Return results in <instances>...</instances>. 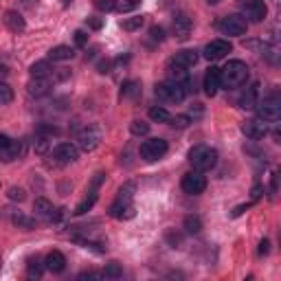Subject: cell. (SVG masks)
Segmentation results:
<instances>
[{
	"instance_id": "1",
	"label": "cell",
	"mask_w": 281,
	"mask_h": 281,
	"mask_svg": "<svg viewBox=\"0 0 281 281\" xmlns=\"http://www.w3.org/2000/svg\"><path fill=\"white\" fill-rule=\"evenodd\" d=\"M246 79H248V66L240 60H231L224 68H220V88L233 90V88L246 84Z\"/></svg>"
},
{
	"instance_id": "2",
	"label": "cell",
	"mask_w": 281,
	"mask_h": 281,
	"mask_svg": "<svg viewBox=\"0 0 281 281\" xmlns=\"http://www.w3.org/2000/svg\"><path fill=\"white\" fill-rule=\"evenodd\" d=\"M189 160L196 172H209L218 162V152L209 145H196L194 150L189 152Z\"/></svg>"
},
{
	"instance_id": "3",
	"label": "cell",
	"mask_w": 281,
	"mask_h": 281,
	"mask_svg": "<svg viewBox=\"0 0 281 281\" xmlns=\"http://www.w3.org/2000/svg\"><path fill=\"white\" fill-rule=\"evenodd\" d=\"M257 114L262 121H277L281 116V99L277 95H270L264 101H257Z\"/></svg>"
},
{
	"instance_id": "4",
	"label": "cell",
	"mask_w": 281,
	"mask_h": 281,
	"mask_svg": "<svg viewBox=\"0 0 281 281\" xmlns=\"http://www.w3.org/2000/svg\"><path fill=\"white\" fill-rule=\"evenodd\" d=\"M167 154V140L165 138H150L140 145V158L147 162H154Z\"/></svg>"
},
{
	"instance_id": "5",
	"label": "cell",
	"mask_w": 281,
	"mask_h": 281,
	"mask_svg": "<svg viewBox=\"0 0 281 281\" xmlns=\"http://www.w3.org/2000/svg\"><path fill=\"white\" fill-rule=\"evenodd\" d=\"M156 97L160 101L167 103H180L184 99V90L180 84H174V81H162V84H156Z\"/></svg>"
},
{
	"instance_id": "6",
	"label": "cell",
	"mask_w": 281,
	"mask_h": 281,
	"mask_svg": "<svg viewBox=\"0 0 281 281\" xmlns=\"http://www.w3.org/2000/svg\"><path fill=\"white\" fill-rule=\"evenodd\" d=\"M218 27H220V31L226 33V35H244L248 29V22L242 16H224L220 20Z\"/></svg>"
},
{
	"instance_id": "7",
	"label": "cell",
	"mask_w": 281,
	"mask_h": 281,
	"mask_svg": "<svg viewBox=\"0 0 281 281\" xmlns=\"http://www.w3.org/2000/svg\"><path fill=\"white\" fill-rule=\"evenodd\" d=\"M206 189V178L202 176V172H189L182 176V191L189 196H198Z\"/></svg>"
},
{
	"instance_id": "8",
	"label": "cell",
	"mask_w": 281,
	"mask_h": 281,
	"mask_svg": "<svg viewBox=\"0 0 281 281\" xmlns=\"http://www.w3.org/2000/svg\"><path fill=\"white\" fill-rule=\"evenodd\" d=\"M240 9L246 13V18H250L253 22H262L266 18V3L264 0H238Z\"/></svg>"
},
{
	"instance_id": "9",
	"label": "cell",
	"mask_w": 281,
	"mask_h": 281,
	"mask_svg": "<svg viewBox=\"0 0 281 281\" xmlns=\"http://www.w3.org/2000/svg\"><path fill=\"white\" fill-rule=\"evenodd\" d=\"M231 42H226V40H213V42H209L204 46V57L209 62H216V60H222L224 55H228L231 53Z\"/></svg>"
},
{
	"instance_id": "10",
	"label": "cell",
	"mask_w": 281,
	"mask_h": 281,
	"mask_svg": "<svg viewBox=\"0 0 281 281\" xmlns=\"http://www.w3.org/2000/svg\"><path fill=\"white\" fill-rule=\"evenodd\" d=\"M77 140H79V147H81L84 152H92L95 147L99 145V140H101V132H99V128L90 125V128H86V130L79 132Z\"/></svg>"
},
{
	"instance_id": "11",
	"label": "cell",
	"mask_w": 281,
	"mask_h": 281,
	"mask_svg": "<svg viewBox=\"0 0 281 281\" xmlns=\"http://www.w3.org/2000/svg\"><path fill=\"white\" fill-rule=\"evenodd\" d=\"M77 147L75 145H71V143H60L53 150V158H55V162L57 165H68V162H73V160H77Z\"/></svg>"
},
{
	"instance_id": "12",
	"label": "cell",
	"mask_w": 281,
	"mask_h": 281,
	"mask_svg": "<svg viewBox=\"0 0 281 281\" xmlns=\"http://www.w3.org/2000/svg\"><path fill=\"white\" fill-rule=\"evenodd\" d=\"M242 130H244V134H246L248 138H253V140H260V138H264L266 134H268V125H266L262 119H248V121H244Z\"/></svg>"
},
{
	"instance_id": "13",
	"label": "cell",
	"mask_w": 281,
	"mask_h": 281,
	"mask_svg": "<svg viewBox=\"0 0 281 281\" xmlns=\"http://www.w3.org/2000/svg\"><path fill=\"white\" fill-rule=\"evenodd\" d=\"M27 90L35 99H38V97H46V95L51 92V81H49V77H33L31 81H29Z\"/></svg>"
},
{
	"instance_id": "14",
	"label": "cell",
	"mask_w": 281,
	"mask_h": 281,
	"mask_svg": "<svg viewBox=\"0 0 281 281\" xmlns=\"http://www.w3.org/2000/svg\"><path fill=\"white\" fill-rule=\"evenodd\" d=\"M110 216L116 218V220H128L134 216V206H132V200H121L116 198V202L110 206Z\"/></svg>"
},
{
	"instance_id": "15",
	"label": "cell",
	"mask_w": 281,
	"mask_h": 281,
	"mask_svg": "<svg viewBox=\"0 0 281 281\" xmlns=\"http://www.w3.org/2000/svg\"><path fill=\"white\" fill-rule=\"evenodd\" d=\"M202 88L209 97H216L218 90H220V68L211 66V68L204 73V86Z\"/></svg>"
},
{
	"instance_id": "16",
	"label": "cell",
	"mask_w": 281,
	"mask_h": 281,
	"mask_svg": "<svg viewBox=\"0 0 281 281\" xmlns=\"http://www.w3.org/2000/svg\"><path fill=\"white\" fill-rule=\"evenodd\" d=\"M191 29H194V22H191L189 16H184V13H180V16H176L174 20V35L178 40H187L191 35Z\"/></svg>"
},
{
	"instance_id": "17",
	"label": "cell",
	"mask_w": 281,
	"mask_h": 281,
	"mask_svg": "<svg viewBox=\"0 0 281 281\" xmlns=\"http://www.w3.org/2000/svg\"><path fill=\"white\" fill-rule=\"evenodd\" d=\"M44 268L57 275V272H62L66 268V257L60 253V250H51L46 255V260H44Z\"/></svg>"
},
{
	"instance_id": "18",
	"label": "cell",
	"mask_w": 281,
	"mask_h": 281,
	"mask_svg": "<svg viewBox=\"0 0 281 281\" xmlns=\"http://www.w3.org/2000/svg\"><path fill=\"white\" fill-rule=\"evenodd\" d=\"M198 60H200V55H198V51H178V53L174 55V64L178 66H184V68H194V66L198 64Z\"/></svg>"
},
{
	"instance_id": "19",
	"label": "cell",
	"mask_w": 281,
	"mask_h": 281,
	"mask_svg": "<svg viewBox=\"0 0 281 281\" xmlns=\"http://www.w3.org/2000/svg\"><path fill=\"white\" fill-rule=\"evenodd\" d=\"M22 154V145L18 143V140H9L7 145L0 147V160L3 162H11V160H16L18 156Z\"/></svg>"
},
{
	"instance_id": "20",
	"label": "cell",
	"mask_w": 281,
	"mask_h": 281,
	"mask_svg": "<svg viewBox=\"0 0 281 281\" xmlns=\"http://www.w3.org/2000/svg\"><path fill=\"white\" fill-rule=\"evenodd\" d=\"M189 68H184V66H178V64H174V62H169L167 64V77L169 81H174V84H184V81L189 79Z\"/></svg>"
},
{
	"instance_id": "21",
	"label": "cell",
	"mask_w": 281,
	"mask_h": 281,
	"mask_svg": "<svg viewBox=\"0 0 281 281\" xmlns=\"http://www.w3.org/2000/svg\"><path fill=\"white\" fill-rule=\"evenodd\" d=\"M5 25H7V29H9V31H13V33L25 31V18H22L18 11H7V13H5Z\"/></svg>"
},
{
	"instance_id": "22",
	"label": "cell",
	"mask_w": 281,
	"mask_h": 281,
	"mask_svg": "<svg viewBox=\"0 0 281 281\" xmlns=\"http://www.w3.org/2000/svg\"><path fill=\"white\" fill-rule=\"evenodd\" d=\"M73 55H75V51H73L71 46H66V44H60V46L49 51V57L53 62H66V60H71Z\"/></svg>"
},
{
	"instance_id": "23",
	"label": "cell",
	"mask_w": 281,
	"mask_h": 281,
	"mask_svg": "<svg viewBox=\"0 0 281 281\" xmlns=\"http://www.w3.org/2000/svg\"><path fill=\"white\" fill-rule=\"evenodd\" d=\"M95 202H97V189H90L88 191V196L84 198V200H81L79 204H77V209H75V216H84L86 211H90L92 206H95Z\"/></svg>"
},
{
	"instance_id": "24",
	"label": "cell",
	"mask_w": 281,
	"mask_h": 281,
	"mask_svg": "<svg viewBox=\"0 0 281 281\" xmlns=\"http://www.w3.org/2000/svg\"><path fill=\"white\" fill-rule=\"evenodd\" d=\"M33 211H35V216H40V218H46V220L53 218V204H51L46 198H38L33 204Z\"/></svg>"
},
{
	"instance_id": "25",
	"label": "cell",
	"mask_w": 281,
	"mask_h": 281,
	"mask_svg": "<svg viewBox=\"0 0 281 281\" xmlns=\"http://www.w3.org/2000/svg\"><path fill=\"white\" fill-rule=\"evenodd\" d=\"M255 106H257V84H255L253 88H248V90L240 97V108H244V110H253Z\"/></svg>"
},
{
	"instance_id": "26",
	"label": "cell",
	"mask_w": 281,
	"mask_h": 281,
	"mask_svg": "<svg viewBox=\"0 0 281 281\" xmlns=\"http://www.w3.org/2000/svg\"><path fill=\"white\" fill-rule=\"evenodd\" d=\"M27 272H29V277H35V279H40L42 277V272H44V264L40 262V257H31L27 264Z\"/></svg>"
},
{
	"instance_id": "27",
	"label": "cell",
	"mask_w": 281,
	"mask_h": 281,
	"mask_svg": "<svg viewBox=\"0 0 281 281\" xmlns=\"http://www.w3.org/2000/svg\"><path fill=\"white\" fill-rule=\"evenodd\" d=\"M51 73H53V68H51L49 62H35L31 66V77H51Z\"/></svg>"
},
{
	"instance_id": "28",
	"label": "cell",
	"mask_w": 281,
	"mask_h": 281,
	"mask_svg": "<svg viewBox=\"0 0 281 281\" xmlns=\"http://www.w3.org/2000/svg\"><path fill=\"white\" fill-rule=\"evenodd\" d=\"M150 119L158 121V123H167L169 119H172V114H169L162 106H154V108H150Z\"/></svg>"
},
{
	"instance_id": "29",
	"label": "cell",
	"mask_w": 281,
	"mask_h": 281,
	"mask_svg": "<svg viewBox=\"0 0 281 281\" xmlns=\"http://www.w3.org/2000/svg\"><path fill=\"white\" fill-rule=\"evenodd\" d=\"M184 228H187V233H191V235L200 233V231H202V222H200V218L187 216V218H184Z\"/></svg>"
},
{
	"instance_id": "30",
	"label": "cell",
	"mask_w": 281,
	"mask_h": 281,
	"mask_svg": "<svg viewBox=\"0 0 281 281\" xmlns=\"http://www.w3.org/2000/svg\"><path fill=\"white\" fill-rule=\"evenodd\" d=\"M13 101V88L5 81H0V106H7V103Z\"/></svg>"
},
{
	"instance_id": "31",
	"label": "cell",
	"mask_w": 281,
	"mask_h": 281,
	"mask_svg": "<svg viewBox=\"0 0 281 281\" xmlns=\"http://www.w3.org/2000/svg\"><path fill=\"white\" fill-rule=\"evenodd\" d=\"M143 22L145 18L143 16H134V18H128V20H123V31H136V29L143 27Z\"/></svg>"
},
{
	"instance_id": "32",
	"label": "cell",
	"mask_w": 281,
	"mask_h": 281,
	"mask_svg": "<svg viewBox=\"0 0 281 281\" xmlns=\"http://www.w3.org/2000/svg\"><path fill=\"white\" fill-rule=\"evenodd\" d=\"M130 132L134 136H145L147 132H150V123H145V121H132L130 123Z\"/></svg>"
},
{
	"instance_id": "33",
	"label": "cell",
	"mask_w": 281,
	"mask_h": 281,
	"mask_svg": "<svg viewBox=\"0 0 281 281\" xmlns=\"http://www.w3.org/2000/svg\"><path fill=\"white\" fill-rule=\"evenodd\" d=\"M103 275H106L108 279H119L121 275H123V268L116 262H110L108 266H106V270H103Z\"/></svg>"
},
{
	"instance_id": "34",
	"label": "cell",
	"mask_w": 281,
	"mask_h": 281,
	"mask_svg": "<svg viewBox=\"0 0 281 281\" xmlns=\"http://www.w3.org/2000/svg\"><path fill=\"white\" fill-rule=\"evenodd\" d=\"M138 92H140V84H136V81H128L123 86V97H136Z\"/></svg>"
},
{
	"instance_id": "35",
	"label": "cell",
	"mask_w": 281,
	"mask_h": 281,
	"mask_svg": "<svg viewBox=\"0 0 281 281\" xmlns=\"http://www.w3.org/2000/svg\"><path fill=\"white\" fill-rule=\"evenodd\" d=\"M95 7L99 11H114L119 5H116V0H95Z\"/></svg>"
},
{
	"instance_id": "36",
	"label": "cell",
	"mask_w": 281,
	"mask_h": 281,
	"mask_svg": "<svg viewBox=\"0 0 281 281\" xmlns=\"http://www.w3.org/2000/svg\"><path fill=\"white\" fill-rule=\"evenodd\" d=\"M169 121H172V125H174V128H178V130H184V128H187V125L191 123V119H189L187 114H178V116H172V119H169Z\"/></svg>"
},
{
	"instance_id": "37",
	"label": "cell",
	"mask_w": 281,
	"mask_h": 281,
	"mask_svg": "<svg viewBox=\"0 0 281 281\" xmlns=\"http://www.w3.org/2000/svg\"><path fill=\"white\" fill-rule=\"evenodd\" d=\"M13 222H16L18 226H25V228H33V226H35V220H33V218L22 216V213H18V216H13Z\"/></svg>"
},
{
	"instance_id": "38",
	"label": "cell",
	"mask_w": 281,
	"mask_h": 281,
	"mask_svg": "<svg viewBox=\"0 0 281 281\" xmlns=\"http://www.w3.org/2000/svg\"><path fill=\"white\" fill-rule=\"evenodd\" d=\"M7 196H9V200H16V202H22L27 198V194H25V189H22V187H11Z\"/></svg>"
},
{
	"instance_id": "39",
	"label": "cell",
	"mask_w": 281,
	"mask_h": 281,
	"mask_svg": "<svg viewBox=\"0 0 281 281\" xmlns=\"http://www.w3.org/2000/svg\"><path fill=\"white\" fill-rule=\"evenodd\" d=\"M150 38H152L154 42H162L165 33H162V29H160V27H152V29H150Z\"/></svg>"
},
{
	"instance_id": "40",
	"label": "cell",
	"mask_w": 281,
	"mask_h": 281,
	"mask_svg": "<svg viewBox=\"0 0 281 281\" xmlns=\"http://www.w3.org/2000/svg\"><path fill=\"white\" fill-rule=\"evenodd\" d=\"M103 277H106V275H103V272H81V275H79V279L81 281H84V279H103Z\"/></svg>"
},
{
	"instance_id": "41",
	"label": "cell",
	"mask_w": 281,
	"mask_h": 281,
	"mask_svg": "<svg viewBox=\"0 0 281 281\" xmlns=\"http://www.w3.org/2000/svg\"><path fill=\"white\" fill-rule=\"evenodd\" d=\"M86 42H88V35L84 31H75V44L77 46H86Z\"/></svg>"
},
{
	"instance_id": "42",
	"label": "cell",
	"mask_w": 281,
	"mask_h": 281,
	"mask_svg": "<svg viewBox=\"0 0 281 281\" xmlns=\"http://www.w3.org/2000/svg\"><path fill=\"white\" fill-rule=\"evenodd\" d=\"M138 5V0H128V3H123L121 7H116V9H121V11H128V9H132V7H136Z\"/></svg>"
},
{
	"instance_id": "43",
	"label": "cell",
	"mask_w": 281,
	"mask_h": 281,
	"mask_svg": "<svg viewBox=\"0 0 281 281\" xmlns=\"http://www.w3.org/2000/svg\"><path fill=\"white\" fill-rule=\"evenodd\" d=\"M268 250H270V242H268V240H262V244H260V255H268Z\"/></svg>"
},
{
	"instance_id": "44",
	"label": "cell",
	"mask_w": 281,
	"mask_h": 281,
	"mask_svg": "<svg viewBox=\"0 0 281 281\" xmlns=\"http://www.w3.org/2000/svg\"><path fill=\"white\" fill-rule=\"evenodd\" d=\"M88 25H90V29H101V27H103V20H99V18H88Z\"/></svg>"
},
{
	"instance_id": "45",
	"label": "cell",
	"mask_w": 281,
	"mask_h": 281,
	"mask_svg": "<svg viewBox=\"0 0 281 281\" xmlns=\"http://www.w3.org/2000/svg\"><path fill=\"white\" fill-rule=\"evenodd\" d=\"M248 206H250V204H240V206H238V209H235V211L231 213V216H233V218H240V216H242V213H244V211H246V209H248Z\"/></svg>"
},
{
	"instance_id": "46",
	"label": "cell",
	"mask_w": 281,
	"mask_h": 281,
	"mask_svg": "<svg viewBox=\"0 0 281 281\" xmlns=\"http://www.w3.org/2000/svg\"><path fill=\"white\" fill-rule=\"evenodd\" d=\"M97 68H99V73H108V71H110V62H108V60H101V62L97 64Z\"/></svg>"
},
{
	"instance_id": "47",
	"label": "cell",
	"mask_w": 281,
	"mask_h": 281,
	"mask_svg": "<svg viewBox=\"0 0 281 281\" xmlns=\"http://www.w3.org/2000/svg\"><path fill=\"white\" fill-rule=\"evenodd\" d=\"M260 196H262V187H260V184H255V187H253V200H257Z\"/></svg>"
},
{
	"instance_id": "48",
	"label": "cell",
	"mask_w": 281,
	"mask_h": 281,
	"mask_svg": "<svg viewBox=\"0 0 281 281\" xmlns=\"http://www.w3.org/2000/svg\"><path fill=\"white\" fill-rule=\"evenodd\" d=\"M7 75H9V71H7V66H5V64H0V81H3Z\"/></svg>"
},
{
	"instance_id": "49",
	"label": "cell",
	"mask_w": 281,
	"mask_h": 281,
	"mask_svg": "<svg viewBox=\"0 0 281 281\" xmlns=\"http://www.w3.org/2000/svg\"><path fill=\"white\" fill-rule=\"evenodd\" d=\"M9 136H7V134H0V147H3V145H7V143H9Z\"/></svg>"
},
{
	"instance_id": "50",
	"label": "cell",
	"mask_w": 281,
	"mask_h": 281,
	"mask_svg": "<svg viewBox=\"0 0 281 281\" xmlns=\"http://www.w3.org/2000/svg\"><path fill=\"white\" fill-rule=\"evenodd\" d=\"M169 240H172L174 244H180V235H174V233H169Z\"/></svg>"
},
{
	"instance_id": "51",
	"label": "cell",
	"mask_w": 281,
	"mask_h": 281,
	"mask_svg": "<svg viewBox=\"0 0 281 281\" xmlns=\"http://www.w3.org/2000/svg\"><path fill=\"white\" fill-rule=\"evenodd\" d=\"M22 5H25V7H33L35 3H33V0H22Z\"/></svg>"
},
{
	"instance_id": "52",
	"label": "cell",
	"mask_w": 281,
	"mask_h": 281,
	"mask_svg": "<svg viewBox=\"0 0 281 281\" xmlns=\"http://www.w3.org/2000/svg\"><path fill=\"white\" fill-rule=\"evenodd\" d=\"M206 3H209V5H218L220 0H206Z\"/></svg>"
},
{
	"instance_id": "53",
	"label": "cell",
	"mask_w": 281,
	"mask_h": 281,
	"mask_svg": "<svg viewBox=\"0 0 281 281\" xmlns=\"http://www.w3.org/2000/svg\"><path fill=\"white\" fill-rule=\"evenodd\" d=\"M71 3H73V0H64V5H66V7H68Z\"/></svg>"
}]
</instances>
